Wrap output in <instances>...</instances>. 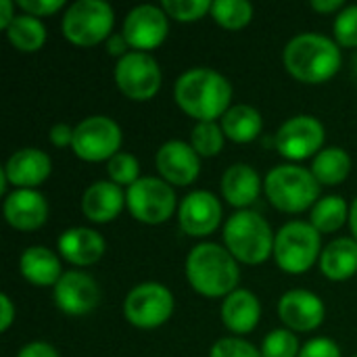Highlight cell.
Here are the masks:
<instances>
[{"label":"cell","mask_w":357,"mask_h":357,"mask_svg":"<svg viewBox=\"0 0 357 357\" xmlns=\"http://www.w3.org/2000/svg\"><path fill=\"white\" fill-rule=\"evenodd\" d=\"M176 105L197 121H215L232 107L230 82L209 67H192L184 71L174 86Z\"/></svg>","instance_id":"obj_1"},{"label":"cell","mask_w":357,"mask_h":357,"mask_svg":"<svg viewBox=\"0 0 357 357\" xmlns=\"http://www.w3.org/2000/svg\"><path fill=\"white\" fill-rule=\"evenodd\" d=\"M287 71L303 84H324L335 77L343 65L339 44L322 33H299L282 52Z\"/></svg>","instance_id":"obj_2"},{"label":"cell","mask_w":357,"mask_h":357,"mask_svg":"<svg viewBox=\"0 0 357 357\" xmlns=\"http://www.w3.org/2000/svg\"><path fill=\"white\" fill-rule=\"evenodd\" d=\"M186 278L190 287L209 299L228 297L241 280L238 261L218 243H201L186 257Z\"/></svg>","instance_id":"obj_3"},{"label":"cell","mask_w":357,"mask_h":357,"mask_svg":"<svg viewBox=\"0 0 357 357\" xmlns=\"http://www.w3.org/2000/svg\"><path fill=\"white\" fill-rule=\"evenodd\" d=\"M276 234L270 224L251 209L236 211L224 226V243L232 257L247 266H259L274 255Z\"/></svg>","instance_id":"obj_4"},{"label":"cell","mask_w":357,"mask_h":357,"mask_svg":"<svg viewBox=\"0 0 357 357\" xmlns=\"http://www.w3.org/2000/svg\"><path fill=\"white\" fill-rule=\"evenodd\" d=\"M264 190L268 201L284 213H301L314 207L320 197V184L312 169L295 163L270 169L264 180Z\"/></svg>","instance_id":"obj_5"},{"label":"cell","mask_w":357,"mask_h":357,"mask_svg":"<svg viewBox=\"0 0 357 357\" xmlns=\"http://www.w3.org/2000/svg\"><path fill=\"white\" fill-rule=\"evenodd\" d=\"M322 255L320 232L310 222H289L276 232L274 259L287 274H305Z\"/></svg>","instance_id":"obj_6"},{"label":"cell","mask_w":357,"mask_h":357,"mask_svg":"<svg viewBox=\"0 0 357 357\" xmlns=\"http://www.w3.org/2000/svg\"><path fill=\"white\" fill-rule=\"evenodd\" d=\"M115 15L105 0H77L67 6L61 29L75 46H96L107 42L113 33Z\"/></svg>","instance_id":"obj_7"},{"label":"cell","mask_w":357,"mask_h":357,"mask_svg":"<svg viewBox=\"0 0 357 357\" xmlns=\"http://www.w3.org/2000/svg\"><path fill=\"white\" fill-rule=\"evenodd\" d=\"M126 207L140 224L159 226L174 215L178 199L172 184H167L163 178L146 176L126 190Z\"/></svg>","instance_id":"obj_8"},{"label":"cell","mask_w":357,"mask_h":357,"mask_svg":"<svg viewBox=\"0 0 357 357\" xmlns=\"http://www.w3.org/2000/svg\"><path fill=\"white\" fill-rule=\"evenodd\" d=\"M121 128L115 119L107 115H92L73 128V153L90 163L109 161L119 153Z\"/></svg>","instance_id":"obj_9"},{"label":"cell","mask_w":357,"mask_h":357,"mask_svg":"<svg viewBox=\"0 0 357 357\" xmlns=\"http://www.w3.org/2000/svg\"><path fill=\"white\" fill-rule=\"evenodd\" d=\"M174 314V295L161 282L136 284L123 301V316L136 328H159Z\"/></svg>","instance_id":"obj_10"},{"label":"cell","mask_w":357,"mask_h":357,"mask_svg":"<svg viewBox=\"0 0 357 357\" xmlns=\"http://www.w3.org/2000/svg\"><path fill=\"white\" fill-rule=\"evenodd\" d=\"M115 84L123 96L130 100H149L161 88V67L149 52L132 50L123 59L117 61L113 71Z\"/></svg>","instance_id":"obj_11"},{"label":"cell","mask_w":357,"mask_h":357,"mask_svg":"<svg viewBox=\"0 0 357 357\" xmlns=\"http://www.w3.org/2000/svg\"><path fill=\"white\" fill-rule=\"evenodd\" d=\"M324 144V126L312 115H295L287 119L274 134L276 151L291 161L316 157Z\"/></svg>","instance_id":"obj_12"},{"label":"cell","mask_w":357,"mask_h":357,"mask_svg":"<svg viewBox=\"0 0 357 357\" xmlns=\"http://www.w3.org/2000/svg\"><path fill=\"white\" fill-rule=\"evenodd\" d=\"M121 33L126 36L128 44L138 52L159 48L169 33V17L161 6L138 4L123 19Z\"/></svg>","instance_id":"obj_13"},{"label":"cell","mask_w":357,"mask_h":357,"mask_svg":"<svg viewBox=\"0 0 357 357\" xmlns=\"http://www.w3.org/2000/svg\"><path fill=\"white\" fill-rule=\"evenodd\" d=\"M54 303L67 316H86L100 303V289L96 280L79 270H69L54 287Z\"/></svg>","instance_id":"obj_14"},{"label":"cell","mask_w":357,"mask_h":357,"mask_svg":"<svg viewBox=\"0 0 357 357\" xmlns=\"http://www.w3.org/2000/svg\"><path fill=\"white\" fill-rule=\"evenodd\" d=\"M178 222L188 236H209L222 222V205L213 192L192 190L178 205Z\"/></svg>","instance_id":"obj_15"},{"label":"cell","mask_w":357,"mask_h":357,"mask_svg":"<svg viewBox=\"0 0 357 357\" xmlns=\"http://www.w3.org/2000/svg\"><path fill=\"white\" fill-rule=\"evenodd\" d=\"M278 318L293 333H312L322 326L326 307L322 299L305 289H293L278 301Z\"/></svg>","instance_id":"obj_16"},{"label":"cell","mask_w":357,"mask_h":357,"mask_svg":"<svg viewBox=\"0 0 357 357\" xmlns=\"http://www.w3.org/2000/svg\"><path fill=\"white\" fill-rule=\"evenodd\" d=\"M155 163L161 178L174 186H188L201 174V157L184 140L163 142L157 151Z\"/></svg>","instance_id":"obj_17"},{"label":"cell","mask_w":357,"mask_h":357,"mask_svg":"<svg viewBox=\"0 0 357 357\" xmlns=\"http://www.w3.org/2000/svg\"><path fill=\"white\" fill-rule=\"evenodd\" d=\"M4 220L10 228L21 232H33L48 220V201L42 192L31 188H17L4 199Z\"/></svg>","instance_id":"obj_18"},{"label":"cell","mask_w":357,"mask_h":357,"mask_svg":"<svg viewBox=\"0 0 357 357\" xmlns=\"http://www.w3.org/2000/svg\"><path fill=\"white\" fill-rule=\"evenodd\" d=\"M2 172L6 176L8 184L15 186V190L17 188L36 190V186H40L48 180V176L52 172V161L44 151L25 146V149L15 151L8 157Z\"/></svg>","instance_id":"obj_19"},{"label":"cell","mask_w":357,"mask_h":357,"mask_svg":"<svg viewBox=\"0 0 357 357\" xmlns=\"http://www.w3.org/2000/svg\"><path fill=\"white\" fill-rule=\"evenodd\" d=\"M126 207V192L111 180L92 182L82 195V213L94 224L113 222Z\"/></svg>","instance_id":"obj_20"},{"label":"cell","mask_w":357,"mask_h":357,"mask_svg":"<svg viewBox=\"0 0 357 357\" xmlns=\"http://www.w3.org/2000/svg\"><path fill=\"white\" fill-rule=\"evenodd\" d=\"M105 238L92 228H69L59 236V251L63 259L73 266H94L105 255Z\"/></svg>","instance_id":"obj_21"},{"label":"cell","mask_w":357,"mask_h":357,"mask_svg":"<svg viewBox=\"0 0 357 357\" xmlns=\"http://www.w3.org/2000/svg\"><path fill=\"white\" fill-rule=\"evenodd\" d=\"M259 318H261V303L247 289H236L222 303V322L234 335H247L255 331Z\"/></svg>","instance_id":"obj_22"},{"label":"cell","mask_w":357,"mask_h":357,"mask_svg":"<svg viewBox=\"0 0 357 357\" xmlns=\"http://www.w3.org/2000/svg\"><path fill=\"white\" fill-rule=\"evenodd\" d=\"M261 192V180L259 174L247 165V163H234L230 165L224 176H222V195L224 199L236 207V209H247L257 201Z\"/></svg>","instance_id":"obj_23"},{"label":"cell","mask_w":357,"mask_h":357,"mask_svg":"<svg viewBox=\"0 0 357 357\" xmlns=\"http://www.w3.org/2000/svg\"><path fill=\"white\" fill-rule=\"evenodd\" d=\"M19 270H21V276L33 284V287H40V289H46V287H56V282L61 280V276L65 274L61 270V261L59 257L46 249V247H27L23 253H21V259H19Z\"/></svg>","instance_id":"obj_24"},{"label":"cell","mask_w":357,"mask_h":357,"mask_svg":"<svg viewBox=\"0 0 357 357\" xmlns=\"http://www.w3.org/2000/svg\"><path fill=\"white\" fill-rule=\"evenodd\" d=\"M320 270L328 280L343 282L357 272V241L356 238H335L326 245L320 255Z\"/></svg>","instance_id":"obj_25"},{"label":"cell","mask_w":357,"mask_h":357,"mask_svg":"<svg viewBox=\"0 0 357 357\" xmlns=\"http://www.w3.org/2000/svg\"><path fill=\"white\" fill-rule=\"evenodd\" d=\"M222 130L226 138L238 144H247L255 140L264 130V117L261 113L251 105H232L226 115L222 117Z\"/></svg>","instance_id":"obj_26"},{"label":"cell","mask_w":357,"mask_h":357,"mask_svg":"<svg viewBox=\"0 0 357 357\" xmlns=\"http://www.w3.org/2000/svg\"><path fill=\"white\" fill-rule=\"evenodd\" d=\"M312 174L318 180V184L339 186L351 174V157L341 146L322 149L312 161Z\"/></svg>","instance_id":"obj_27"},{"label":"cell","mask_w":357,"mask_h":357,"mask_svg":"<svg viewBox=\"0 0 357 357\" xmlns=\"http://www.w3.org/2000/svg\"><path fill=\"white\" fill-rule=\"evenodd\" d=\"M6 38L19 52H38L46 42V27L38 17L21 13L8 25Z\"/></svg>","instance_id":"obj_28"},{"label":"cell","mask_w":357,"mask_h":357,"mask_svg":"<svg viewBox=\"0 0 357 357\" xmlns=\"http://www.w3.org/2000/svg\"><path fill=\"white\" fill-rule=\"evenodd\" d=\"M349 205L341 195H328L324 199H320L314 207H312V218L310 224L320 232V234H328V232H337L347 220H349Z\"/></svg>","instance_id":"obj_29"},{"label":"cell","mask_w":357,"mask_h":357,"mask_svg":"<svg viewBox=\"0 0 357 357\" xmlns=\"http://www.w3.org/2000/svg\"><path fill=\"white\" fill-rule=\"evenodd\" d=\"M209 15L226 29H243L253 19V4L247 0H213Z\"/></svg>","instance_id":"obj_30"},{"label":"cell","mask_w":357,"mask_h":357,"mask_svg":"<svg viewBox=\"0 0 357 357\" xmlns=\"http://www.w3.org/2000/svg\"><path fill=\"white\" fill-rule=\"evenodd\" d=\"M226 134L215 121H197L190 134V146L199 157H215L224 149Z\"/></svg>","instance_id":"obj_31"},{"label":"cell","mask_w":357,"mask_h":357,"mask_svg":"<svg viewBox=\"0 0 357 357\" xmlns=\"http://www.w3.org/2000/svg\"><path fill=\"white\" fill-rule=\"evenodd\" d=\"M261 357H299V339L289 328L272 331L261 343Z\"/></svg>","instance_id":"obj_32"},{"label":"cell","mask_w":357,"mask_h":357,"mask_svg":"<svg viewBox=\"0 0 357 357\" xmlns=\"http://www.w3.org/2000/svg\"><path fill=\"white\" fill-rule=\"evenodd\" d=\"M211 0H163L161 8L167 17L184 23H192L211 13Z\"/></svg>","instance_id":"obj_33"},{"label":"cell","mask_w":357,"mask_h":357,"mask_svg":"<svg viewBox=\"0 0 357 357\" xmlns=\"http://www.w3.org/2000/svg\"><path fill=\"white\" fill-rule=\"evenodd\" d=\"M107 172L113 184L117 186H132L134 182L140 180V163L134 155L130 153H117L107 161Z\"/></svg>","instance_id":"obj_34"},{"label":"cell","mask_w":357,"mask_h":357,"mask_svg":"<svg viewBox=\"0 0 357 357\" xmlns=\"http://www.w3.org/2000/svg\"><path fill=\"white\" fill-rule=\"evenodd\" d=\"M333 31L339 46L357 48V4H349L339 10L333 23Z\"/></svg>","instance_id":"obj_35"},{"label":"cell","mask_w":357,"mask_h":357,"mask_svg":"<svg viewBox=\"0 0 357 357\" xmlns=\"http://www.w3.org/2000/svg\"><path fill=\"white\" fill-rule=\"evenodd\" d=\"M209 357H261V351L245 339L226 337L213 343Z\"/></svg>","instance_id":"obj_36"},{"label":"cell","mask_w":357,"mask_h":357,"mask_svg":"<svg viewBox=\"0 0 357 357\" xmlns=\"http://www.w3.org/2000/svg\"><path fill=\"white\" fill-rule=\"evenodd\" d=\"M299 357H341V349H339V345L333 339L318 337V339L307 341L301 347Z\"/></svg>","instance_id":"obj_37"},{"label":"cell","mask_w":357,"mask_h":357,"mask_svg":"<svg viewBox=\"0 0 357 357\" xmlns=\"http://www.w3.org/2000/svg\"><path fill=\"white\" fill-rule=\"evenodd\" d=\"M17 6H19L23 13H27V15L40 19V17H48V15L59 13V10L65 6V2H63V0H19Z\"/></svg>","instance_id":"obj_38"},{"label":"cell","mask_w":357,"mask_h":357,"mask_svg":"<svg viewBox=\"0 0 357 357\" xmlns=\"http://www.w3.org/2000/svg\"><path fill=\"white\" fill-rule=\"evenodd\" d=\"M48 140L54 146H59V149L71 146V142H73V128L69 123H54L50 128V132H48Z\"/></svg>","instance_id":"obj_39"},{"label":"cell","mask_w":357,"mask_h":357,"mask_svg":"<svg viewBox=\"0 0 357 357\" xmlns=\"http://www.w3.org/2000/svg\"><path fill=\"white\" fill-rule=\"evenodd\" d=\"M17 357H59V354L52 345H48L44 341H33V343H27L25 347H21Z\"/></svg>","instance_id":"obj_40"},{"label":"cell","mask_w":357,"mask_h":357,"mask_svg":"<svg viewBox=\"0 0 357 357\" xmlns=\"http://www.w3.org/2000/svg\"><path fill=\"white\" fill-rule=\"evenodd\" d=\"M132 46L128 44L126 36L123 33H111V38L107 40V50L111 56H117V59H123L126 54H130Z\"/></svg>","instance_id":"obj_41"},{"label":"cell","mask_w":357,"mask_h":357,"mask_svg":"<svg viewBox=\"0 0 357 357\" xmlns=\"http://www.w3.org/2000/svg\"><path fill=\"white\" fill-rule=\"evenodd\" d=\"M15 320V305L8 295H0V331L6 333Z\"/></svg>","instance_id":"obj_42"},{"label":"cell","mask_w":357,"mask_h":357,"mask_svg":"<svg viewBox=\"0 0 357 357\" xmlns=\"http://www.w3.org/2000/svg\"><path fill=\"white\" fill-rule=\"evenodd\" d=\"M310 6L316 13H335V10H343L345 2L343 0H312Z\"/></svg>","instance_id":"obj_43"},{"label":"cell","mask_w":357,"mask_h":357,"mask_svg":"<svg viewBox=\"0 0 357 357\" xmlns=\"http://www.w3.org/2000/svg\"><path fill=\"white\" fill-rule=\"evenodd\" d=\"M15 4L10 0H0V27L6 31L8 25L15 21Z\"/></svg>","instance_id":"obj_44"},{"label":"cell","mask_w":357,"mask_h":357,"mask_svg":"<svg viewBox=\"0 0 357 357\" xmlns=\"http://www.w3.org/2000/svg\"><path fill=\"white\" fill-rule=\"evenodd\" d=\"M349 226H351V234L357 241V199L351 203V211H349Z\"/></svg>","instance_id":"obj_45"},{"label":"cell","mask_w":357,"mask_h":357,"mask_svg":"<svg viewBox=\"0 0 357 357\" xmlns=\"http://www.w3.org/2000/svg\"><path fill=\"white\" fill-rule=\"evenodd\" d=\"M354 75H356V79H357V52L354 54Z\"/></svg>","instance_id":"obj_46"},{"label":"cell","mask_w":357,"mask_h":357,"mask_svg":"<svg viewBox=\"0 0 357 357\" xmlns=\"http://www.w3.org/2000/svg\"><path fill=\"white\" fill-rule=\"evenodd\" d=\"M354 357H357V356H354Z\"/></svg>","instance_id":"obj_47"}]
</instances>
